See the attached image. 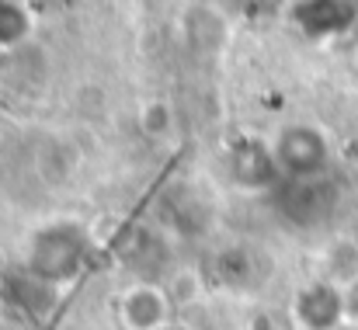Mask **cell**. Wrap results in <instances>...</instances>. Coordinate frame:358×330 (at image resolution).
<instances>
[{"label": "cell", "mask_w": 358, "mask_h": 330, "mask_svg": "<svg viewBox=\"0 0 358 330\" xmlns=\"http://www.w3.org/2000/svg\"><path fill=\"white\" fill-rule=\"evenodd\" d=\"M87 250H91V240H87V229L80 222H52L31 236L28 275L45 282V285L70 282L84 268Z\"/></svg>", "instance_id": "1"}, {"label": "cell", "mask_w": 358, "mask_h": 330, "mask_svg": "<svg viewBox=\"0 0 358 330\" xmlns=\"http://www.w3.org/2000/svg\"><path fill=\"white\" fill-rule=\"evenodd\" d=\"M271 153L278 160L282 178H289V181H313L327 167V139L313 125L296 122V125L278 129Z\"/></svg>", "instance_id": "2"}, {"label": "cell", "mask_w": 358, "mask_h": 330, "mask_svg": "<svg viewBox=\"0 0 358 330\" xmlns=\"http://www.w3.org/2000/svg\"><path fill=\"white\" fill-rule=\"evenodd\" d=\"M292 317L303 330H338L345 324V292L331 282H313L296 296Z\"/></svg>", "instance_id": "3"}, {"label": "cell", "mask_w": 358, "mask_h": 330, "mask_svg": "<svg viewBox=\"0 0 358 330\" xmlns=\"http://www.w3.org/2000/svg\"><path fill=\"white\" fill-rule=\"evenodd\" d=\"M227 171H230V178L237 181L240 188H271V185L282 181L275 153L268 146L254 143V139H240V143L230 146Z\"/></svg>", "instance_id": "4"}, {"label": "cell", "mask_w": 358, "mask_h": 330, "mask_svg": "<svg viewBox=\"0 0 358 330\" xmlns=\"http://www.w3.org/2000/svg\"><path fill=\"white\" fill-rule=\"evenodd\" d=\"M334 209V188L320 178L282 185V213L299 226H317Z\"/></svg>", "instance_id": "5"}, {"label": "cell", "mask_w": 358, "mask_h": 330, "mask_svg": "<svg viewBox=\"0 0 358 330\" xmlns=\"http://www.w3.org/2000/svg\"><path fill=\"white\" fill-rule=\"evenodd\" d=\"M171 317V296L157 285H132L122 296V320L129 330H164Z\"/></svg>", "instance_id": "6"}, {"label": "cell", "mask_w": 358, "mask_h": 330, "mask_svg": "<svg viewBox=\"0 0 358 330\" xmlns=\"http://www.w3.org/2000/svg\"><path fill=\"white\" fill-rule=\"evenodd\" d=\"M292 14H296V21L303 24V31L310 38L338 35V31H345L355 21V7L352 3H324V0H317V3H296Z\"/></svg>", "instance_id": "7"}, {"label": "cell", "mask_w": 358, "mask_h": 330, "mask_svg": "<svg viewBox=\"0 0 358 330\" xmlns=\"http://www.w3.org/2000/svg\"><path fill=\"white\" fill-rule=\"evenodd\" d=\"M31 31V17L21 3H0V49L28 38Z\"/></svg>", "instance_id": "8"}, {"label": "cell", "mask_w": 358, "mask_h": 330, "mask_svg": "<svg viewBox=\"0 0 358 330\" xmlns=\"http://www.w3.org/2000/svg\"><path fill=\"white\" fill-rule=\"evenodd\" d=\"M220 275H223V282L227 285H250L254 282V257L243 250V247H234V250H227V254H220Z\"/></svg>", "instance_id": "9"}, {"label": "cell", "mask_w": 358, "mask_h": 330, "mask_svg": "<svg viewBox=\"0 0 358 330\" xmlns=\"http://www.w3.org/2000/svg\"><path fill=\"white\" fill-rule=\"evenodd\" d=\"M143 125H146L150 132H164V129H167V108H164V105H150L146 115H143Z\"/></svg>", "instance_id": "10"}, {"label": "cell", "mask_w": 358, "mask_h": 330, "mask_svg": "<svg viewBox=\"0 0 358 330\" xmlns=\"http://www.w3.org/2000/svg\"><path fill=\"white\" fill-rule=\"evenodd\" d=\"M345 320H358V278L345 285Z\"/></svg>", "instance_id": "11"}, {"label": "cell", "mask_w": 358, "mask_h": 330, "mask_svg": "<svg viewBox=\"0 0 358 330\" xmlns=\"http://www.w3.org/2000/svg\"><path fill=\"white\" fill-rule=\"evenodd\" d=\"M164 330H192V327H185V324H167Z\"/></svg>", "instance_id": "12"}, {"label": "cell", "mask_w": 358, "mask_h": 330, "mask_svg": "<svg viewBox=\"0 0 358 330\" xmlns=\"http://www.w3.org/2000/svg\"><path fill=\"white\" fill-rule=\"evenodd\" d=\"M0 330H7V327H0Z\"/></svg>", "instance_id": "13"}, {"label": "cell", "mask_w": 358, "mask_h": 330, "mask_svg": "<svg viewBox=\"0 0 358 330\" xmlns=\"http://www.w3.org/2000/svg\"><path fill=\"white\" fill-rule=\"evenodd\" d=\"M254 330H257V327H254ZM264 330H268V327H264Z\"/></svg>", "instance_id": "14"}]
</instances>
